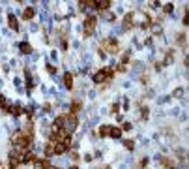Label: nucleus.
I'll list each match as a JSON object with an SVG mask.
<instances>
[{
	"label": "nucleus",
	"instance_id": "obj_6",
	"mask_svg": "<svg viewBox=\"0 0 189 169\" xmlns=\"http://www.w3.org/2000/svg\"><path fill=\"white\" fill-rule=\"evenodd\" d=\"M105 49L109 53H118V43H116V40H107L105 41Z\"/></svg>",
	"mask_w": 189,
	"mask_h": 169
},
{
	"label": "nucleus",
	"instance_id": "obj_19",
	"mask_svg": "<svg viewBox=\"0 0 189 169\" xmlns=\"http://www.w3.org/2000/svg\"><path fill=\"white\" fill-rule=\"evenodd\" d=\"M47 70H49V72H51V73H54V72H56V68H54V66H52V64H49V66H47Z\"/></svg>",
	"mask_w": 189,
	"mask_h": 169
},
{
	"label": "nucleus",
	"instance_id": "obj_20",
	"mask_svg": "<svg viewBox=\"0 0 189 169\" xmlns=\"http://www.w3.org/2000/svg\"><path fill=\"white\" fill-rule=\"evenodd\" d=\"M6 105V100H4V96H0V107H4Z\"/></svg>",
	"mask_w": 189,
	"mask_h": 169
},
{
	"label": "nucleus",
	"instance_id": "obj_12",
	"mask_svg": "<svg viewBox=\"0 0 189 169\" xmlns=\"http://www.w3.org/2000/svg\"><path fill=\"white\" fill-rule=\"evenodd\" d=\"M8 109H9V113H12V115H15V117H19L21 113H23V109H21L19 105H9Z\"/></svg>",
	"mask_w": 189,
	"mask_h": 169
},
{
	"label": "nucleus",
	"instance_id": "obj_16",
	"mask_svg": "<svg viewBox=\"0 0 189 169\" xmlns=\"http://www.w3.org/2000/svg\"><path fill=\"white\" fill-rule=\"evenodd\" d=\"M110 133V126H101V128H99V135H103V137H105V135H109Z\"/></svg>",
	"mask_w": 189,
	"mask_h": 169
},
{
	"label": "nucleus",
	"instance_id": "obj_2",
	"mask_svg": "<svg viewBox=\"0 0 189 169\" xmlns=\"http://www.w3.org/2000/svg\"><path fill=\"white\" fill-rule=\"evenodd\" d=\"M69 145H71V137H69V135H66L62 141L54 143V154H64L66 150L69 149Z\"/></svg>",
	"mask_w": 189,
	"mask_h": 169
},
{
	"label": "nucleus",
	"instance_id": "obj_9",
	"mask_svg": "<svg viewBox=\"0 0 189 169\" xmlns=\"http://www.w3.org/2000/svg\"><path fill=\"white\" fill-rule=\"evenodd\" d=\"M64 83H66V86L71 90V88H73V75H71V73H66V75H64Z\"/></svg>",
	"mask_w": 189,
	"mask_h": 169
},
{
	"label": "nucleus",
	"instance_id": "obj_8",
	"mask_svg": "<svg viewBox=\"0 0 189 169\" xmlns=\"http://www.w3.org/2000/svg\"><path fill=\"white\" fill-rule=\"evenodd\" d=\"M47 167H49L47 160H36L34 162V169H47Z\"/></svg>",
	"mask_w": 189,
	"mask_h": 169
},
{
	"label": "nucleus",
	"instance_id": "obj_10",
	"mask_svg": "<svg viewBox=\"0 0 189 169\" xmlns=\"http://www.w3.org/2000/svg\"><path fill=\"white\" fill-rule=\"evenodd\" d=\"M52 154H54V141H49V145L45 146V158L52 156Z\"/></svg>",
	"mask_w": 189,
	"mask_h": 169
},
{
	"label": "nucleus",
	"instance_id": "obj_11",
	"mask_svg": "<svg viewBox=\"0 0 189 169\" xmlns=\"http://www.w3.org/2000/svg\"><path fill=\"white\" fill-rule=\"evenodd\" d=\"M8 23H9V28H13V30H17V28H19V23H17L15 15H9V17H8Z\"/></svg>",
	"mask_w": 189,
	"mask_h": 169
},
{
	"label": "nucleus",
	"instance_id": "obj_7",
	"mask_svg": "<svg viewBox=\"0 0 189 169\" xmlns=\"http://www.w3.org/2000/svg\"><path fill=\"white\" fill-rule=\"evenodd\" d=\"M133 26V13H127L124 19V30H129Z\"/></svg>",
	"mask_w": 189,
	"mask_h": 169
},
{
	"label": "nucleus",
	"instance_id": "obj_3",
	"mask_svg": "<svg viewBox=\"0 0 189 169\" xmlns=\"http://www.w3.org/2000/svg\"><path fill=\"white\" fill-rule=\"evenodd\" d=\"M113 77V70H101L94 75V83H103V81H109Z\"/></svg>",
	"mask_w": 189,
	"mask_h": 169
},
{
	"label": "nucleus",
	"instance_id": "obj_21",
	"mask_svg": "<svg viewBox=\"0 0 189 169\" xmlns=\"http://www.w3.org/2000/svg\"><path fill=\"white\" fill-rule=\"evenodd\" d=\"M47 169H58V167H47Z\"/></svg>",
	"mask_w": 189,
	"mask_h": 169
},
{
	"label": "nucleus",
	"instance_id": "obj_17",
	"mask_svg": "<svg viewBox=\"0 0 189 169\" xmlns=\"http://www.w3.org/2000/svg\"><path fill=\"white\" fill-rule=\"evenodd\" d=\"M77 111H81V101H73V105H71V113H73V115Z\"/></svg>",
	"mask_w": 189,
	"mask_h": 169
},
{
	"label": "nucleus",
	"instance_id": "obj_5",
	"mask_svg": "<svg viewBox=\"0 0 189 169\" xmlns=\"http://www.w3.org/2000/svg\"><path fill=\"white\" fill-rule=\"evenodd\" d=\"M109 6H110V0H97V2H94V8L97 11H105V9H109Z\"/></svg>",
	"mask_w": 189,
	"mask_h": 169
},
{
	"label": "nucleus",
	"instance_id": "obj_4",
	"mask_svg": "<svg viewBox=\"0 0 189 169\" xmlns=\"http://www.w3.org/2000/svg\"><path fill=\"white\" fill-rule=\"evenodd\" d=\"M94 26H96V17H88L84 21V34H86V36H88V34H92Z\"/></svg>",
	"mask_w": 189,
	"mask_h": 169
},
{
	"label": "nucleus",
	"instance_id": "obj_13",
	"mask_svg": "<svg viewBox=\"0 0 189 169\" xmlns=\"http://www.w3.org/2000/svg\"><path fill=\"white\" fill-rule=\"evenodd\" d=\"M21 53H25V55H30V53H32V47H30V43H26V41H23V43H21Z\"/></svg>",
	"mask_w": 189,
	"mask_h": 169
},
{
	"label": "nucleus",
	"instance_id": "obj_15",
	"mask_svg": "<svg viewBox=\"0 0 189 169\" xmlns=\"http://www.w3.org/2000/svg\"><path fill=\"white\" fill-rule=\"evenodd\" d=\"M23 17L30 21L32 17H34V9H32V8H26V9H25V13H23Z\"/></svg>",
	"mask_w": 189,
	"mask_h": 169
},
{
	"label": "nucleus",
	"instance_id": "obj_1",
	"mask_svg": "<svg viewBox=\"0 0 189 169\" xmlns=\"http://www.w3.org/2000/svg\"><path fill=\"white\" fill-rule=\"evenodd\" d=\"M13 143L17 149L21 150H28L32 146V135H26V133H15L13 135Z\"/></svg>",
	"mask_w": 189,
	"mask_h": 169
},
{
	"label": "nucleus",
	"instance_id": "obj_22",
	"mask_svg": "<svg viewBox=\"0 0 189 169\" xmlns=\"http://www.w3.org/2000/svg\"><path fill=\"white\" fill-rule=\"evenodd\" d=\"M71 169H77V167H71Z\"/></svg>",
	"mask_w": 189,
	"mask_h": 169
},
{
	"label": "nucleus",
	"instance_id": "obj_14",
	"mask_svg": "<svg viewBox=\"0 0 189 169\" xmlns=\"http://www.w3.org/2000/svg\"><path fill=\"white\" fill-rule=\"evenodd\" d=\"M110 137H114V139H120V135H122V130L120 128H110Z\"/></svg>",
	"mask_w": 189,
	"mask_h": 169
},
{
	"label": "nucleus",
	"instance_id": "obj_18",
	"mask_svg": "<svg viewBox=\"0 0 189 169\" xmlns=\"http://www.w3.org/2000/svg\"><path fill=\"white\" fill-rule=\"evenodd\" d=\"M124 145H126V149H129V150L135 149V143H133L131 139H126V141H124Z\"/></svg>",
	"mask_w": 189,
	"mask_h": 169
}]
</instances>
